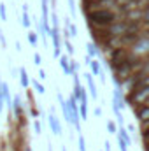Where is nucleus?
<instances>
[{"label": "nucleus", "instance_id": "nucleus-1", "mask_svg": "<svg viewBox=\"0 0 149 151\" xmlns=\"http://www.w3.org/2000/svg\"><path fill=\"white\" fill-rule=\"evenodd\" d=\"M84 16H86L88 27H102V28H107L111 23L117 19V14L112 9H95L86 12Z\"/></svg>", "mask_w": 149, "mask_h": 151}, {"label": "nucleus", "instance_id": "nucleus-2", "mask_svg": "<svg viewBox=\"0 0 149 151\" xmlns=\"http://www.w3.org/2000/svg\"><path fill=\"white\" fill-rule=\"evenodd\" d=\"M128 55H130V49H128V47H123V46H121V47L112 49L111 53L107 55V60H105L107 65H109V69L114 70L116 67H119V65L128 58Z\"/></svg>", "mask_w": 149, "mask_h": 151}, {"label": "nucleus", "instance_id": "nucleus-3", "mask_svg": "<svg viewBox=\"0 0 149 151\" xmlns=\"http://www.w3.org/2000/svg\"><path fill=\"white\" fill-rule=\"evenodd\" d=\"M130 53L135 55V56H140V58H144L146 55H149V39L140 37L132 47H130Z\"/></svg>", "mask_w": 149, "mask_h": 151}, {"label": "nucleus", "instance_id": "nucleus-4", "mask_svg": "<svg viewBox=\"0 0 149 151\" xmlns=\"http://www.w3.org/2000/svg\"><path fill=\"white\" fill-rule=\"evenodd\" d=\"M142 18H144V7L142 5L133 7V9L123 12V19L126 23H142Z\"/></svg>", "mask_w": 149, "mask_h": 151}, {"label": "nucleus", "instance_id": "nucleus-5", "mask_svg": "<svg viewBox=\"0 0 149 151\" xmlns=\"http://www.w3.org/2000/svg\"><path fill=\"white\" fill-rule=\"evenodd\" d=\"M47 35L53 40V55H54V58H60L62 56V35H60V28L51 27V30H49Z\"/></svg>", "mask_w": 149, "mask_h": 151}, {"label": "nucleus", "instance_id": "nucleus-6", "mask_svg": "<svg viewBox=\"0 0 149 151\" xmlns=\"http://www.w3.org/2000/svg\"><path fill=\"white\" fill-rule=\"evenodd\" d=\"M126 27H128V23L125 21V19H116L114 23H111L109 27H107V32H109V37H121L125 32H126Z\"/></svg>", "mask_w": 149, "mask_h": 151}, {"label": "nucleus", "instance_id": "nucleus-7", "mask_svg": "<svg viewBox=\"0 0 149 151\" xmlns=\"http://www.w3.org/2000/svg\"><path fill=\"white\" fill-rule=\"evenodd\" d=\"M47 121H49V128H51V132H53L54 135H62V123H60L58 116L53 113V109H51V113H49V116H47Z\"/></svg>", "mask_w": 149, "mask_h": 151}, {"label": "nucleus", "instance_id": "nucleus-8", "mask_svg": "<svg viewBox=\"0 0 149 151\" xmlns=\"http://www.w3.org/2000/svg\"><path fill=\"white\" fill-rule=\"evenodd\" d=\"M25 114V104H23V100H21V97L19 95H16L14 99H12V116L18 119L19 116H23Z\"/></svg>", "mask_w": 149, "mask_h": 151}, {"label": "nucleus", "instance_id": "nucleus-9", "mask_svg": "<svg viewBox=\"0 0 149 151\" xmlns=\"http://www.w3.org/2000/svg\"><path fill=\"white\" fill-rule=\"evenodd\" d=\"M84 76V79H86V84H88V91H90V95H91V99L93 100H97L98 99V91H97V84H95V79H93V74L91 72H86Z\"/></svg>", "mask_w": 149, "mask_h": 151}, {"label": "nucleus", "instance_id": "nucleus-10", "mask_svg": "<svg viewBox=\"0 0 149 151\" xmlns=\"http://www.w3.org/2000/svg\"><path fill=\"white\" fill-rule=\"evenodd\" d=\"M133 114L139 119V123L140 121H148L149 119V106H139V107H135L133 109Z\"/></svg>", "mask_w": 149, "mask_h": 151}, {"label": "nucleus", "instance_id": "nucleus-11", "mask_svg": "<svg viewBox=\"0 0 149 151\" xmlns=\"http://www.w3.org/2000/svg\"><path fill=\"white\" fill-rule=\"evenodd\" d=\"M58 62H60V67H62V70L65 72V76L72 74V70H70V56H69L67 53H62V56L58 58Z\"/></svg>", "mask_w": 149, "mask_h": 151}, {"label": "nucleus", "instance_id": "nucleus-12", "mask_svg": "<svg viewBox=\"0 0 149 151\" xmlns=\"http://www.w3.org/2000/svg\"><path fill=\"white\" fill-rule=\"evenodd\" d=\"M86 51H88V56H91V58H98V56H100V47H98V44H95L93 40L86 44Z\"/></svg>", "mask_w": 149, "mask_h": 151}, {"label": "nucleus", "instance_id": "nucleus-13", "mask_svg": "<svg viewBox=\"0 0 149 151\" xmlns=\"http://www.w3.org/2000/svg\"><path fill=\"white\" fill-rule=\"evenodd\" d=\"M19 83H21V86H23L25 90H28V86H30V77H28V72H27L25 67L19 69Z\"/></svg>", "mask_w": 149, "mask_h": 151}, {"label": "nucleus", "instance_id": "nucleus-14", "mask_svg": "<svg viewBox=\"0 0 149 151\" xmlns=\"http://www.w3.org/2000/svg\"><path fill=\"white\" fill-rule=\"evenodd\" d=\"M90 70H91V74H93V76H100L102 67H100V62H98L97 58H93V60H91V63H90Z\"/></svg>", "mask_w": 149, "mask_h": 151}, {"label": "nucleus", "instance_id": "nucleus-15", "mask_svg": "<svg viewBox=\"0 0 149 151\" xmlns=\"http://www.w3.org/2000/svg\"><path fill=\"white\" fill-rule=\"evenodd\" d=\"M116 135H119V137H121V139H125V141H126L128 144H132V135H130V132H128V130H126L125 127H119V128H117V134H116Z\"/></svg>", "mask_w": 149, "mask_h": 151}, {"label": "nucleus", "instance_id": "nucleus-16", "mask_svg": "<svg viewBox=\"0 0 149 151\" xmlns=\"http://www.w3.org/2000/svg\"><path fill=\"white\" fill-rule=\"evenodd\" d=\"M30 83H32V86H34V90L37 91L39 95H44V93H46V88H44V84H42L40 81H37V79H32Z\"/></svg>", "mask_w": 149, "mask_h": 151}, {"label": "nucleus", "instance_id": "nucleus-17", "mask_svg": "<svg viewBox=\"0 0 149 151\" xmlns=\"http://www.w3.org/2000/svg\"><path fill=\"white\" fill-rule=\"evenodd\" d=\"M79 116H81V121H88V106L86 104H79Z\"/></svg>", "mask_w": 149, "mask_h": 151}, {"label": "nucleus", "instance_id": "nucleus-18", "mask_svg": "<svg viewBox=\"0 0 149 151\" xmlns=\"http://www.w3.org/2000/svg\"><path fill=\"white\" fill-rule=\"evenodd\" d=\"M39 34L37 32H28V42H30V46H34V47H37L39 44Z\"/></svg>", "mask_w": 149, "mask_h": 151}, {"label": "nucleus", "instance_id": "nucleus-19", "mask_svg": "<svg viewBox=\"0 0 149 151\" xmlns=\"http://www.w3.org/2000/svg\"><path fill=\"white\" fill-rule=\"evenodd\" d=\"M77 148L79 151H86V139L82 134H77Z\"/></svg>", "mask_w": 149, "mask_h": 151}, {"label": "nucleus", "instance_id": "nucleus-20", "mask_svg": "<svg viewBox=\"0 0 149 151\" xmlns=\"http://www.w3.org/2000/svg\"><path fill=\"white\" fill-rule=\"evenodd\" d=\"M63 44H65L67 55H69V56H72V55L75 53V49H74V46H72V42H70V39H63Z\"/></svg>", "mask_w": 149, "mask_h": 151}, {"label": "nucleus", "instance_id": "nucleus-21", "mask_svg": "<svg viewBox=\"0 0 149 151\" xmlns=\"http://www.w3.org/2000/svg\"><path fill=\"white\" fill-rule=\"evenodd\" d=\"M21 25H23L25 28H30L32 21H30V14H28V12H23V16H21Z\"/></svg>", "mask_w": 149, "mask_h": 151}, {"label": "nucleus", "instance_id": "nucleus-22", "mask_svg": "<svg viewBox=\"0 0 149 151\" xmlns=\"http://www.w3.org/2000/svg\"><path fill=\"white\" fill-rule=\"evenodd\" d=\"M142 25L149 27V2L148 5H144V18H142Z\"/></svg>", "mask_w": 149, "mask_h": 151}, {"label": "nucleus", "instance_id": "nucleus-23", "mask_svg": "<svg viewBox=\"0 0 149 151\" xmlns=\"http://www.w3.org/2000/svg\"><path fill=\"white\" fill-rule=\"evenodd\" d=\"M0 19L2 21H7V7L4 2H0Z\"/></svg>", "mask_w": 149, "mask_h": 151}, {"label": "nucleus", "instance_id": "nucleus-24", "mask_svg": "<svg viewBox=\"0 0 149 151\" xmlns=\"http://www.w3.org/2000/svg\"><path fill=\"white\" fill-rule=\"evenodd\" d=\"M107 130H109V134H117V125L114 123V121H107Z\"/></svg>", "mask_w": 149, "mask_h": 151}, {"label": "nucleus", "instance_id": "nucleus-25", "mask_svg": "<svg viewBox=\"0 0 149 151\" xmlns=\"http://www.w3.org/2000/svg\"><path fill=\"white\" fill-rule=\"evenodd\" d=\"M34 132H35V134H42V125H40V121H39V118H35V119H34Z\"/></svg>", "mask_w": 149, "mask_h": 151}, {"label": "nucleus", "instance_id": "nucleus-26", "mask_svg": "<svg viewBox=\"0 0 149 151\" xmlns=\"http://www.w3.org/2000/svg\"><path fill=\"white\" fill-rule=\"evenodd\" d=\"M51 19H53V27L60 28V21H58V14H56V11H51Z\"/></svg>", "mask_w": 149, "mask_h": 151}, {"label": "nucleus", "instance_id": "nucleus-27", "mask_svg": "<svg viewBox=\"0 0 149 151\" xmlns=\"http://www.w3.org/2000/svg\"><path fill=\"white\" fill-rule=\"evenodd\" d=\"M67 27H69V32H70V37H77V35H79V34H77V27H75L74 23H69Z\"/></svg>", "mask_w": 149, "mask_h": 151}, {"label": "nucleus", "instance_id": "nucleus-28", "mask_svg": "<svg viewBox=\"0 0 149 151\" xmlns=\"http://www.w3.org/2000/svg\"><path fill=\"white\" fill-rule=\"evenodd\" d=\"M69 2V9H70V14L75 16L77 14V9H75V0H67Z\"/></svg>", "mask_w": 149, "mask_h": 151}, {"label": "nucleus", "instance_id": "nucleus-29", "mask_svg": "<svg viewBox=\"0 0 149 151\" xmlns=\"http://www.w3.org/2000/svg\"><path fill=\"white\" fill-rule=\"evenodd\" d=\"M81 104H86V106H88V93H86L84 88L81 90Z\"/></svg>", "mask_w": 149, "mask_h": 151}, {"label": "nucleus", "instance_id": "nucleus-30", "mask_svg": "<svg viewBox=\"0 0 149 151\" xmlns=\"http://www.w3.org/2000/svg\"><path fill=\"white\" fill-rule=\"evenodd\" d=\"M34 63H35L37 67H40V63H42V56H40V53H35V55H34Z\"/></svg>", "mask_w": 149, "mask_h": 151}, {"label": "nucleus", "instance_id": "nucleus-31", "mask_svg": "<svg viewBox=\"0 0 149 151\" xmlns=\"http://www.w3.org/2000/svg\"><path fill=\"white\" fill-rule=\"evenodd\" d=\"M0 44H2V47H4V49L7 47V40H5V35H4L2 28H0Z\"/></svg>", "mask_w": 149, "mask_h": 151}, {"label": "nucleus", "instance_id": "nucleus-32", "mask_svg": "<svg viewBox=\"0 0 149 151\" xmlns=\"http://www.w3.org/2000/svg\"><path fill=\"white\" fill-rule=\"evenodd\" d=\"M126 2H130V0H114V5H116V7L119 9V7H123V5H125Z\"/></svg>", "mask_w": 149, "mask_h": 151}, {"label": "nucleus", "instance_id": "nucleus-33", "mask_svg": "<svg viewBox=\"0 0 149 151\" xmlns=\"http://www.w3.org/2000/svg\"><path fill=\"white\" fill-rule=\"evenodd\" d=\"M30 113H32V118H37L39 114H40V113H39V109H37V107H34V106H32V111H30Z\"/></svg>", "mask_w": 149, "mask_h": 151}, {"label": "nucleus", "instance_id": "nucleus-34", "mask_svg": "<svg viewBox=\"0 0 149 151\" xmlns=\"http://www.w3.org/2000/svg\"><path fill=\"white\" fill-rule=\"evenodd\" d=\"M46 77H47V76H46V72H44L42 69H39V79H40V81H44Z\"/></svg>", "mask_w": 149, "mask_h": 151}, {"label": "nucleus", "instance_id": "nucleus-35", "mask_svg": "<svg viewBox=\"0 0 149 151\" xmlns=\"http://www.w3.org/2000/svg\"><path fill=\"white\" fill-rule=\"evenodd\" d=\"M4 106H5V102H4V97H2V90H0V113H2V109H4Z\"/></svg>", "mask_w": 149, "mask_h": 151}, {"label": "nucleus", "instance_id": "nucleus-36", "mask_svg": "<svg viewBox=\"0 0 149 151\" xmlns=\"http://www.w3.org/2000/svg\"><path fill=\"white\" fill-rule=\"evenodd\" d=\"M104 151H111V142H109V141L104 142Z\"/></svg>", "mask_w": 149, "mask_h": 151}, {"label": "nucleus", "instance_id": "nucleus-37", "mask_svg": "<svg viewBox=\"0 0 149 151\" xmlns=\"http://www.w3.org/2000/svg\"><path fill=\"white\" fill-rule=\"evenodd\" d=\"M91 60H93V58H91V56H88V55H86V56H84V63H86V65H88V67H90V63H91Z\"/></svg>", "mask_w": 149, "mask_h": 151}, {"label": "nucleus", "instance_id": "nucleus-38", "mask_svg": "<svg viewBox=\"0 0 149 151\" xmlns=\"http://www.w3.org/2000/svg\"><path fill=\"white\" fill-rule=\"evenodd\" d=\"M126 130H128L130 134H133V132H135V127H133V125H128V127H126Z\"/></svg>", "mask_w": 149, "mask_h": 151}, {"label": "nucleus", "instance_id": "nucleus-39", "mask_svg": "<svg viewBox=\"0 0 149 151\" xmlns=\"http://www.w3.org/2000/svg\"><path fill=\"white\" fill-rule=\"evenodd\" d=\"M95 116H102V109L100 107H95Z\"/></svg>", "mask_w": 149, "mask_h": 151}, {"label": "nucleus", "instance_id": "nucleus-40", "mask_svg": "<svg viewBox=\"0 0 149 151\" xmlns=\"http://www.w3.org/2000/svg\"><path fill=\"white\" fill-rule=\"evenodd\" d=\"M98 77H100V81L105 84V74H104V72H100V76H98Z\"/></svg>", "mask_w": 149, "mask_h": 151}, {"label": "nucleus", "instance_id": "nucleus-41", "mask_svg": "<svg viewBox=\"0 0 149 151\" xmlns=\"http://www.w3.org/2000/svg\"><path fill=\"white\" fill-rule=\"evenodd\" d=\"M23 151H34V150H32V146H30V144H25V148H23Z\"/></svg>", "mask_w": 149, "mask_h": 151}, {"label": "nucleus", "instance_id": "nucleus-42", "mask_svg": "<svg viewBox=\"0 0 149 151\" xmlns=\"http://www.w3.org/2000/svg\"><path fill=\"white\" fill-rule=\"evenodd\" d=\"M21 7H23V12H28V4H23Z\"/></svg>", "mask_w": 149, "mask_h": 151}, {"label": "nucleus", "instance_id": "nucleus-43", "mask_svg": "<svg viewBox=\"0 0 149 151\" xmlns=\"http://www.w3.org/2000/svg\"><path fill=\"white\" fill-rule=\"evenodd\" d=\"M16 51H21V44H19V40H16Z\"/></svg>", "mask_w": 149, "mask_h": 151}, {"label": "nucleus", "instance_id": "nucleus-44", "mask_svg": "<svg viewBox=\"0 0 149 151\" xmlns=\"http://www.w3.org/2000/svg\"><path fill=\"white\" fill-rule=\"evenodd\" d=\"M133 2H137V4L140 5V4H144V2H148V0H133Z\"/></svg>", "mask_w": 149, "mask_h": 151}, {"label": "nucleus", "instance_id": "nucleus-45", "mask_svg": "<svg viewBox=\"0 0 149 151\" xmlns=\"http://www.w3.org/2000/svg\"><path fill=\"white\" fill-rule=\"evenodd\" d=\"M144 151H149V142H146V144H144Z\"/></svg>", "mask_w": 149, "mask_h": 151}, {"label": "nucleus", "instance_id": "nucleus-46", "mask_svg": "<svg viewBox=\"0 0 149 151\" xmlns=\"http://www.w3.org/2000/svg\"><path fill=\"white\" fill-rule=\"evenodd\" d=\"M62 151H67V146H62Z\"/></svg>", "mask_w": 149, "mask_h": 151}, {"label": "nucleus", "instance_id": "nucleus-47", "mask_svg": "<svg viewBox=\"0 0 149 151\" xmlns=\"http://www.w3.org/2000/svg\"><path fill=\"white\" fill-rule=\"evenodd\" d=\"M144 106H149V99H148V100H146V104H144Z\"/></svg>", "mask_w": 149, "mask_h": 151}, {"label": "nucleus", "instance_id": "nucleus-48", "mask_svg": "<svg viewBox=\"0 0 149 151\" xmlns=\"http://www.w3.org/2000/svg\"><path fill=\"white\" fill-rule=\"evenodd\" d=\"M146 132H149V128H148V130H146Z\"/></svg>", "mask_w": 149, "mask_h": 151}, {"label": "nucleus", "instance_id": "nucleus-49", "mask_svg": "<svg viewBox=\"0 0 149 151\" xmlns=\"http://www.w3.org/2000/svg\"><path fill=\"white\" fill-rule=\"evenodd\" d=\"M100 151H104V150H100Z\"/></svg>", "mask_w": 149, "mask_h": 151}, {"label": "nucleus", "instance_id": "nucleus-50", "mask_svg": "<svg viewBox=\"0 0 149 151\" xmlns=\"http://www.w3.org/2000/svg\"><path fill=\"white\" fill-rule=\"evenodd\" d=\"M148 2H149V0H148Z\"/></svg>", "mask_w": 149, "mask_h": 151}]
</instances>
